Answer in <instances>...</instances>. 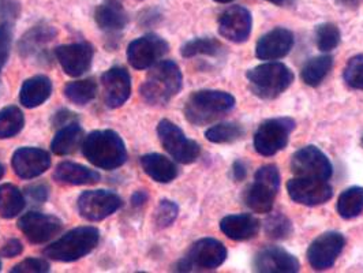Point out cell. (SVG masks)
<instances>
[{
  "label": "cell",
  "mask_w": 363,
  "mask_h": 273,
  "mask_svg": "<svg viewBox=\"0 0 363 273\" xmlns=\"http://www.w3.org/2000/svg\"><path fill=\"white\" fill-rule=\"evenodd\" d=\"M25 116L18 107L10 106L0 111V140L16 137L22 131Z\"/></svg>",
  "instance_id": "obj_33"
},
{
  "label": "cell",
  "mask_w": 363,
  "mask_h": 273,
  "mask_svg": "<svg viewBox=\"0 0 363 273\" xmlns=\"http://www.w3.org/2000/svg\"><path fill=\"white\" fill-rule=\"evenodd\" d=\"M11 28L9 23L0 25V72L6 66L11 48Z\"/></svg>",
  "instance_id": "obj_41"
},
{
  "label": "cell",
  "mask_w": 363,
  "mask_h": 273,
  "mask_svg": "<svg viewBox=\"0 0 363 273\" xmlns=\"http://www.w3.org/2000/svg\"><path fill=\"white\" fill-rule=\"evenodd\" d=\"M97 26L107 33H118L128 23V17L123 6L116 0H104L94 11Z\"/></svg>",
  "instance_id": "obj_22"
},
{
  "label": "cell",
  "mask_w": 363,
  "mask_h": 273,
  "mask_svg": "<svg viewBox=\"0 0 363 273\" xmlns=\"http://www.w3.org/2000/svg\"><path fill=\"white\" fill-rule=\"evenodd\" d=\"M18 228L30 243L43 245L62 231V221L51 215L29 212L19 218Z\"/></svg>",
  "instance_id": "obj_15"
},
{
  "label": "cell",
  "mask_w": 363,
  "mask_h": 273,
  "mask_svg": "<svg viewBox=\"0 0 363 273\" xmlns=\"http://www.w3.org/2000/svg\"><path fill=\"white\" fill-rule=\"evenodd\" d=\"M52 93V82L45 75L26 79L19 91V101L26 108H36L44 104Z\"/></svg>",
  "instance_id": "obj_25"
},
{
  "label": "cell",
  "mask_w": 363,
  "mask_h": 273,
  "mask_svg": "<svg viewBox=\"0 0 363 273\" xmlns=\"http://www.w3.org/2000/svg\"><path fill=\"white\" fill-rule=\"evenodd\" d=\"M104 101L109 108L122 107L131 94V77L126 69L115 66L101 77Z\"/></svg>",
  "instance_id": "obj_20"
},
{
  "label": "cell",
  "mask_w": 363,
  "mask_h": 273,
  "mask_svg": "<svg viewBox=\"0 0 363 273\" xmlns=\"http://www.w3.org/2000/svg\"><path fill=\"white\" fill-rule=\"evenodd\" d=\"M179 215V206L171 200H162L155 215V223L159 228H167L174 224Z\"/></svg>",
  "instance_id": "obj_39"
},
{
  "label": "cell",
  "mask_w": 363,
  "mask_h": 273,
  "mask_svg": "<svg viewBox=\"0 0 363 273\" xmlns=\"http://www.w3.org/2000/svg\"><path fill=\"white\" fill-rule=\"evenodd\" d=\"M22 252H23L22 242L18 239H10L3 245V247L0 250V255H1V257H6V258H14L17 255H22Z\"/></svg>",
  "instance_id": "obj_43"
},
{
  "label": "cell",
  "mask_w": 363,
  "mask_h": 273,
  "mask_svg": "<svg viewBox=\"0 0 363 273\" xmlns=\"http://www.w3.org/2000/svg\"><path fill=\"white\" fill-rule=\"evenodd\" d=\"M141 165L146 175L155 182L169 183L178 177V167L160 153H147L141 157Z\"/></svg>",
  "instance_id": "obj_26"
},
{
  "label": "cell",
  "mask_w": 363,
  "mask_h": 273,
  "mask_svg": "<svg viewBox=\"0 0 363 273\" xmlns=\"http://www.w3.org/2000/svg\"><path fill=\"white\" fill-rule=\"evenodd\" d=\"M345 246L343 234L329 231L315 238L308 249V261L314 271H327L332 268L342 255Z\"/></svg>",
  "instance_id": "obj_12"
},
{
  "label": "cell",
  "mask_w": 363,
  "mask_h": 273,
  "mask_svg": "<svg viewBox=\"0 0 363 273\" xmlns=\"http://www.w3.org/2000/svg\"><path fill=\"white\" fill-rule=\"evenodd\" d=\"M295 121L292 118H272L262 122L253 138L255 149L265 157L274 156L289 145L291 133L295 130Z\"/></svg>",
  "instance_id": "obj_8"
},
{
  "label": "cell",
  "mask_w": 363,
  "mask_h": 273,
  "mask_svg": "<svg viewBox=\"0 0 363 273\" xmlns=\"http://www.w3.org/2000/svg\"><path fill=\"white\" fill-rule=\"evenodd\" d=\"M157 135L164 149L182 164L194 163L200 157L201 146L186 137L179 126L163 119L157 126Z\"/></svg>",
  "instance_id": "obj_9"
},
{
  "label": "cell",
  "mask_w": 363,
  "mask_h": 273,
  "mask_svg": "<svg viewBox=\"0 0 363 273\" xmlns=\"http://www.w3.org/2000/svg\"><path fill=\"white\" fill-rule=\"evenodd\" d=\"M77 119L75 113L69 109H60L59 112H56L54 116L55 126H66L69 123H73L74 121Z\"/></svg>",
  "instance_id": "obj_44"
},
{
  "label": "cell",
  "mask_w": 363,
  "mask_h": 273,
  "mask_svg": "<svg viewBox=\"0 0 363 273\" xmlns=\"http://www.w3.org/2000/svg\"><path fill=\"white\" fill-rule=\"evenodd\" d=\"M223 44L212 37H201L187 41L182 47L181 54L183 57H194L200 55L206 56H218L223 52Z\"/></svg>",
  "instance_id": "obj_34"
},
{
  "label": "cell",
  "mask_w": 363,
  "mask_h": 273,
  "mask_svg": "<svg viewBox=\"0 0 363 273\" xmlns=\"http://www.w3.org/2000/svg\"><path fill=\"white\" fill-rule=\"evenodd\" d=\"M235 107V97L228 91H194L184 106V116L194 126H203Z\"/></svg>",
  "instance_id": "obj_3"
},
{
  "label": "cell",
  "mask_w": 363,
  "mask_h": 273,
  "mask_svg": "<svg viewBox=\"0 0 363 273\" xmlns=\"http://www.w3.org/2000/svg\"><path fill=\"white\" fill-rule=\"evenodd\" d=\"M245 135V128L235 122L218 123L205 131V138L213 144H231Z\"/></svg>",
  "instance_id": "obj_32"
},
{
  "label": "cell",
  "mask_w": 363,
  "mask_h": 273,
  "mask_svg": "<svg viewBox=\"0 0 363 273\" xmlns=\"http://www.w3.org/2000/svg\"><path fill=\"white\" fill-rule=\"evenodd\" d=\"M315 41L318 50H321L323 52H329L337 48L342 41V33L335 23H321L315 29Z\"/></svg>",
  "instance_id": "obj_36"
},
{
  "label": "cell",
  "mask_w": 363,
  "mask_h": 273,
  "mask_svg": "<svg viewBox=\"0 0 363 273\" xmlns=\"http://www.w3.org/2000/svg\"><path fill=\"white\" fill-rule=\"evenodd\" d=\"M259 220L253 215L240 213V215H231L225 216L220 221L221 233L233 240H249L257 237L259 231Z\"/></svg>",
  "instance_id": "obj_23"
},
{
  "label": "cell",
  "mask_w": 363,
  "mask_h": 273,
  "mask_svg": "<svg viewBox=\"0 0 363 273\" xmlns=\"http://www.w3.org/2000/svg\"><path fill=\"white\" fill-rule=\"evenodd\" d=\"M100 240L96 227H78L44 249V255L57 262H73L91 253Z\"/></svg>",
  "instance_id": "obj_4"
},
{
  "label": "cell",
  "mask_w": 363,
  "mask_h": 273,
  "mask_svg": "<svg viewBox=\"0 0 363 273\" xmlns=\"http://www.w3.org/2000/svg\"><path fill=\"white\" fill-rule=\"evenodd\" d=\"M287 191L291 200L306 206H318L327 204L333 196V189L328 181L299 177L289 181Z\"/></svg>",
  "instance_id": "obj_14"
},
{
  "label": "cell",
  "mask_w": 363,
  "mask_h": 273,
  "mask_svg": "<svg viewBox=\"0 0 363 273\" xmlns=\"http://www.w3.org/2000/svg\"><path fill=\"white\" fill-rule=\"evenodd\" d=\"M84 143V130L78 123H69L55 134L51 143V150L57 156H67L74 153Z\"/></svg>",
  "instance_id": "obj_28"
},
{
  "label": "cell",
  "mask_w": 363,
  "mask_h": 273,
  "mask_svg": "<svg viewBox=\"0 0 363 273\" xmlns=\"http://www.w3.org/2000/svg\"><path fill=\"white\" fill-rule=\"evenodd\" d=\"M26 196L35 204H44L48 200L50 187L47 183H33L32 186L26 187Z\"/></svg>",
  "instance_id": "obj_42"
},
{
  "label": "cell",
  "mask_w": 363,
  "mask_h": 273,
  "mask_svg": "<svg viewBox=\"0 0 363 273\" xmlns=\"http://www.w3.org/2000/svg\"><path fill=\"white\" fill-rule=\"evenodd\" d=\"M362 145H363V137H362Z\"/></svg>",
  "instance_id": "obj_52"
},
{
  "label": "cell",
  "mask_w": 363,
  "mask_h": 273,
  "mask_svg": "<svg viewBox=\"0 0 363 273\" xmlns=\"http://www.w3.org/2000/svg\"><path fill=\"white\" fill-rule=\"evenodd\" d=\"M225 246L213 238H202L197 240L177 265L179 272L191 271H212L218 269L227 260Z\"/></svg>",
  "instance_id": "obj_7"
},
{
  "label": "cell",
  "mask_w": 363,
  "mask_h": 273,
  "mask_svg": "<svg viewBox=\"0 0 363 273\" xmlns=\"http://www.w3.org/2000/svg\"><path fill=\"white\" fill-rule=\"evenodd\" d=\"M146 201H147V193L144 191V190H138V191H135V193L133 194V197H131V204H133L135 208L143 206V205L145 204Z\"/></svg>",
  "instance_id": "obj_46"
},
{
  "label": "cell",
  "mask_w": 363,
  "mask_h": 273,
  "mask_svg": "<svg viewBox=\"0 0 363 273\" xmlns=\"http://www.w3.org/2000/svg\"><path fill=\"white\" fill-rule=\"evenodd\" d=\"M292 47V32L286 28H276L258 40L255 55L261 60H277L290 54Z\"/></svg>",
  "instance_id": "obj_21"
},
{
  "label": "cell",
  "mask_w": 363,
  "mask_h": 273,
  "mask_svg": "<svg viewBox=\"0 0 363 273\" xmlns=\"http://www.w3.org/2000/svg\"><path fill=\"white\" fill-rule=\"evenodd\" d=\"M340 4H343L348 9H357L359 6V1L361 0H337Z\"/></svg>",
  "instance_id": "obj_47"
},
{
  "label": "cell",
  "mask_w": 363,
  "mask_h": 273,
  "mask_svg": "<svg viewBox=\"0 0 363 273\" xmlns=\"http://www.w3.org/2000/svg\"><path fill=\"white\" fill-rule=\"evenodd\" d=\"M301 264L298 258L287 250L268 246L261 249L255 257V271L262 273L299 272Z\"/></svg>",
  "instance_id": "obj_19"
},
{
  "label": "cell",
  "mask_w": 363,
  "mask_h": 273,
  "mask_svg": "<svg viewBox=\"0 0 363 273\" xmlns=\"http://www.w3.org/2000/svg\"><path fill=\"white\" fill-rule=\"evenodd\" d=\"M81 146L88 162L101 169H116L128 160L126 145L122 137L113 130L91 131Z\"/></svg>",
  "instance_id": "obj_1"
},
{
  "label": "cell",
  "mask_w": 363,
  "mask_h": 273,
  "mask_svg": "<svg viewBox=\"0 0 363 273\" xmlns=\"http://www.w3.org/2000/svg\"><path fill=\"white\" fill-rule=\"evenodd\" d=\"M3 175H4V167L0 164V179L3 178Z\"/></svg>",
  "instance_id": "obj_49"
},
{
  "label": "cell",
  "mask_w": 363,
  "mask_h": 273,
  "mask_svg": "<svg viewBox=\"0 0 363 273\" xmlns=\"http://www.w3.org/2000/svg\"><path fill=\"white\" fill-rule=\"evenodd\" d=\"M55 55L65 73L79 77L89 70L94 51L88 43H74L57 47Z\"/></svg>",
  "instance_id": "obj_18"
},
{
  "label": "cell",
  "mask_w": 363,
  "mask_h": 273,
  "mask_svg": "<svg viewBox=\"0 0 363 273\" xmlns=\"http://www.w3.org/2000/svg\"><path fill=\"white\" fill-rule=\"evenodd\" d=\"M50 264L43 258H26L17 264L11 272L13 273H45L50 272Z\"/></svg>",
  "instance_id": "obj_40"
},
{
  "label": "cell",
  "mask_w": 363,
  "mask_h": 273,
  "mask_svg": "<svg viewBox=\"0 0 363 273\" xmlns=\"http://www.w3.org/2000/svg\"><path fill=\"white\" fill-rule=\"evenodd\" d=\"M168 43L156 35L135 38L128 47V63L137 70H145L155 66L168 52Z\"/></svg>",
  "instance_id": "obj_13"
},
{
  "label": "cell",
  "mask_w": 363,
  "mask_h": 273,
  "mask_svg": "<svg viewBox=\"0 0 363 273\" xmlns=\"http://www.w3.org/2000/svg\"><path fill=\"white\" fill-rule=\"evenodd\" d=\"M291 171L299 178L328 181L332 178L333 167L327 155L320 147L309 145L296 150L292 155Z\"/></svg>",
  "instance_id": "obj_10"
},
{
  "label": "cell",
  "mask_w": 363,
  "mask_h": 273,
  "mask_svg": "<svg viewBox=\"0 0 363 273\" xmlns=\"http://www.w3.org/2000/svg\"><path fill=\"white\" fill-rule=\"evenodd\" d=\"M337 212L347 220L363 213V187L354 186L345 190L337 200Z\"/></svg>",
  "instance_id": "obj_31"
},
{
  "label": "cell",
  "mask_w": 363,
  "mask_h": 273,
  "mask_svg": "<svg viewBox=\"0 0 363 273\" xmlns=\"http://www.w3.org/2000/svg\"><path fill=\"white\" fill-rule=\"evenodd\" d=\"M252 13L242 7L233 6L221 13L218 18V33L233 43H245L252 33Z\"/></svg>",
  "instance_id": "obj_16"
},
{
  "label": "cell",
  "mask_w": 363,
  "mask_h": 273,
  "mask_svg": "<svg viewBox=\"0 0 363 273\" xmlns=\"http://www.w3.org/2000/svg\"><path fill=\"white\" fill-rule=\"evenodd\" d=\"M0 269H1V262H0Z\"/></svg>",
  "instance_id": "obj_51"
},
{
  "label": "cell",
  "mask_w": 363,
  "mask_h": 273,
  "mask_svg": "<svg viewBox=\"0 0 363 273\" xmlns=\"http://www.w3.org/2000/svg\"><path fill=\"white\" fill-rule=\"evenodd\" d=\"M265 233L272 239H287L292 234L290 218L281 213H274L265 221Z\"/></svg>",
  "instance_id": "obj_38"
},
{
  "label": "cell",
  "mask_w": 363,
  "mask_h": 273,
  "mask_svg": "<svg viewBox=\"0 0 363 273\" xmlns=\"http://www.w3.org/2000/svg\"><path fill=\"white\" fill-rule=\"evenodd\" d=\"M57 35L56 29L48 25H37L25 33L19 41V54L25 57L40 54L48 43Z\"/></svg>",
  "instance_id": "obj_27"
},
{
  "label": "cell",
  "mask_w": 363,
  "mask_h": 273,
  "mask_svg": "<svg viewBox=\"0 0 363 273\" xmlns=\"http://www.w3.org/2000/svg\"><path fill=\"white\" fill-rule=\"evenodd\" d=\"M77 206L82 218L89 221H101L121 209L122 199L108 190H89L79 196Z\"/></svg>",
  "instance_id": "obj_11"
},
{
  "label": "cell",
  "mask_w": 363,
  "mask_h": 273,
  "mask_svg": "<svg viewBox=\"0 0 363 273\" xmlns=\"http://www.w3.org/2000/svg\"><path fill=\"white\" fill-rule=\"evenodd\" d=\"M215 1H218V3H230L233 0H215Z\"/></svg>",
  "instance_id": "obj_50"
},
{
  "label": "cell",
  "mask_w": 363,
  "mask_h": 273,
  "mask_svg": "<svg viewBox=\"0 0 363 273\" xmlns=\"http://www.w3.org/2000/svg\"><path fill=\"white\" fill-rule=\"evenodd\" d=\"M183 75L179 66L172 60L156 63L149 72L140 94L149 106H165L182 89Z\"/></svg>",
  "instance_id": "obj_2"
},
{
  "label": "cell",
  "mask_w": 363,
  "mask_h": 273,
  "mask_svg": "<svg viewBox=\"0 0 363 273\" xmlns=\"http://www.w3.org/2000/svg\"><path fill=\"white\" fill-rule=\"evenodd\" d=\"M280 187V172L273 164L259 167L255 182L245 191L243 200L255 213H269Z\"/></svg>",
  "instance_id": "obj_6"
},
{
  "label": "cell",
  "mask_w": 363,
  "mask_h": 273,
  "mask_svg": "<svg viewBox=\"0 0 363 273\" xmlns=\"http://www.w3.org/2000/svg\"><path fill=\"white\" fill-rule=\"evenodd\" d=\"M54 179L60 184L84 186L94 184L100 181V174L82 164L63 162L55 168Z\"/></svg>",
  "instance_id": "obj_24"
},
{
  "label": "cell",
  "mask_w": 363,
  "mask_h": 273,
  "mask_svg": "<svg viewBox=\"0 0 363 273\" xmlns=\"http://www.w3.org/2000/svg\"><path fill=\"white\" fill-rule=\"evenodd\" d=\"M267 1L276 4V6H290L292 3V0H267Z\"/></svg>",
  "instance_id": "obj_48"
},
{
  "label": "cell",
  "mask_w": 363,
  "mask_h": 273,
  "mask_svg": "<svg viewBox=\"0 0 363 273\" xmlns=\"http://www.w3.org/2000/svg\"><path fill=\"white\" fill-rule=\"evenodd\" d=\"M97 94V85L93 79L74 81L65 87V96L77 106H86Z\"/></svg>",
  "instance_id": "obj_35"
},
{
  "label": "cell",
  "mask_w": 363,
  "mask_h": 273,
  "mask_svg": "<svg viewBox=\"0 0 363 273\" xmlns=\"http://www.w3.org/2000/svg\"><path fill=\"white\" fill-rule=\"evenodd\" d=\"M333 67V59L329 55H321L310 59L301 72V78L308 87H318L330 73Z\"/></svg>",
  "instance_id": "obj_29"
},
{
  "label": "cell",
  "mask_w": 363,
  "mask_h": 273,
  "mask_svg": "<svg viewBox=\"0 0 363 273\" xmlns=\"http://www.w3.org/2000/svg\"><path fill=\"white\" fill-rule=\"evenodd\" d=\"M233 178L235 179L236 182H240L246 178L247 175V165L242 160H236L235 163L233 164Z\"/></svg>",
  "instance_id": "obj_45"
},
{
  "label": "cell",
  "mask_w": 363,
  "mask_h": 273,
  "mask_svg": "<svg viewBox=\"0 0 363 273\" xmlns=\"http://www.w3.org/2000/svg\"><path fill=\"white\" fill-rule=\"evenodd\" d=\"M294 73L284 63H262L247 73L249 87L259 99L273 100L287 91L294 82Z\"/></svg>",
  "instance_id": "obj_5"
},
{
  "label": "cell",
  "mask_w": 363,
  "mask_h": 273,
  "mask_svg": "<svg viewBox=\"0 0 363 273\" xmlns=\"http://www.w3.org/2000/svg\"><path fill=\"white\" fill-rule=\"evenodd\" d=\"M345 82L355 91H363V55H355L352 56L343 73Z\"/></svg>",
  "instance_id": "obj_37"
},
{
  "label": "cell",
  "mask_w": 363,
  "mask_h": 273,
  "mask_svg": "<svg viewBox=\"0 0 363 273\" xmlns=\"http://www.w3.org/2000/svg\"><path fill=\"white\" fill-rule=\"evenodd\" d=\"M13 169L21 179H35L51 167V156L38 147H19L13 155Z\"/></svg>",
  "instance_id": "obj_17"
},
{
  "label": "cell",
  "mask_w": 363,
  "mask_h": 273,
  "mask_svg": "<svg viewBox=\"0 0 363 273\" xmlns=\"http://www.w3.org/2000/svg\"><path fill=\"white\" fill-rule=\"evenodd\" d=\"M25 208V197L18 187L11 183L0 186V216L4 218H14Z\"/></svg>",
  "instance_id": "obj_30"
}]
</instances>
